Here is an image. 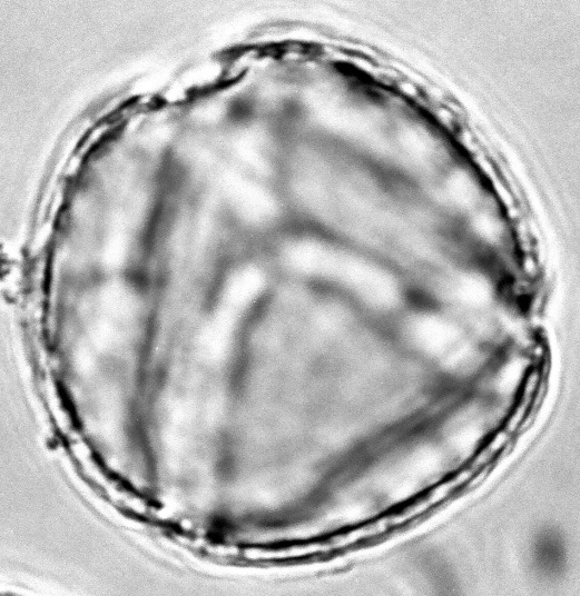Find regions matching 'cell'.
<instances>
[{"label": "cell", "mask_w": 580, "mask_h": 596, "mask_svg": "<svg viewBox=\"0 0 580 596\" xmlns=\"http://www.w3.org/2000/svg\"><path fill=\"white\" fill-rule=\"evenodd\" d=\"M292 264L303 272L337 279L370 301L390 304L395 296L391 279L358 261L333 256L322 249L302 246L291 252Z\"/></svg>", "instance_id": "6da1fadb"}]
</instances>
